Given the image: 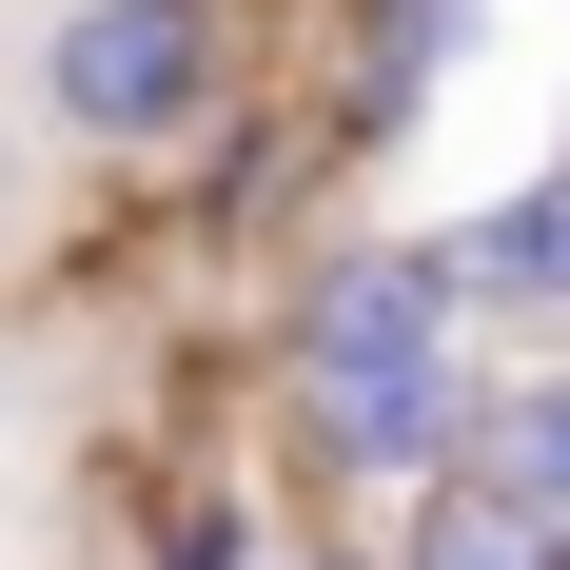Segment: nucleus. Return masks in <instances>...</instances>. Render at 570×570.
<instances>
[{
    "instance_id": "f257e3e1",
    "label": "nucleus",
    "mask_w": 570,
    "mask_h": 570,
    "mask_svg": "<svg viewBox=\"0 0 570 570\" xmlns=\"http://www.w3.org/2000/svg\"><path fill=\"white\" fill-rule=\"evenodd\" d=\"M472 413H492V315H472L453 236H315L276 295L295 472L354 492V512H413L433 472H472Z\"/></svg>"
},
{
    "instance_id": "f03ea898",
    "label": "nucleus",
    "mask_w": 570,
    "mask_h": 570,
    "mask_svg": "<svg viewBox=\"0 0 570 570\" xmlns=\"http://www.w3.org/2000/svg\"><path fill=\"white\" fill-rule=\"evenodd\" d=\"M236 99H256L236 79V0H59L40 20V118L79 158H197Z\"/></svg>"
},
{
    "instance_id": "7ed1b4c3",
    "label": "nucleus",
    "mask_w": 570,
    "mask_h": 570,
    "mask_svg": "<svg viewBox=\"0 0 570 570\" xmlns=\"http://www.w3.org/2000/svg\"><path fill=\"white\" fill-rule=\"evenodd\" d=\"M472 20H492V0H335V79H315V138H335V158H394L413 118L472 79Z\"/></svg>"
},
{
    "instance_id": "20e7f679",
    "label": "nucleus",
    "mask_w": 570,
    "mask_h": 570,
    "mask_svg": "<svg viewBox=\"0 0 570 570\" xmlns=\"http://www.w3.org/2000/svg\"><path fill=\"white\" fill-rule=\"evenodd\" d=\"M315 158H335V138H315L295 99H236L217 138L177 158V236H197V256H256V236H276L295 197H315Z\"/></svg>"
},
{
    "instance_id": "39448f33",
    "label": "nucleus",
    "mask_w": 570,
    "mask_h": 570,
    "mask_svg": "<svg viewBox=\"0 0 570 570\" xmlns=\"http://www.w3.org/2000/svg\"><path fill=\"white\" fill-rule=\"evenodd\" d=\"M453 276H472L492 335H551L570 354V158L512 177V197H472V217H453Z\"/></svg>"
},
{
    "instance_id": "423d86ee",
    "label": "nucleus",
    "mask_w": 570,
    "mask_h": 570,
    "mask_svg": "<svg viewBox=\"0 0 570 570\" xmlns=\"http://www.w3.org/2000/svg\"><path fill=\"white\" fill-rule=\"evenodd\" d=\"M472 472H492L512 512H551V531H570V354L492 374V413H472Z\"/></svg>"
},
{
    "instance_id": "0eeeda50",
    "label": "nucleus",
    "mask_w": 570,
    "mask_h": 570,
    "mask_svg": "<svg viewBox=\"0 0 570 570\" xmlns=\"http://www.w3.org/2000/svg\"><path fill=\"white\" fill-rule=\"evenodd\" d=\"M394 570H551V512H512L492 472H433L394 512Z\"/></svg>"
},
{
    "instance_id": "6e6552de",
    "label": "nucleus",
    "mask_w": 570,
    "mask_h": 570,
    "mask_svg": "<svg viewBox=\"0 0 570 570\" xmlns=\"http://www.w3.org/2000/svg\"><path fill=\"white\" fill-rule=\"evenodd\" d=\"M138 570H276V531H256V492H177L138 531Z\"/></svg>"
},
{
    "instance_id": "1a4fd4ad",
    "label": "nucleus",
    "mask_w": 570,
    "mask_h": 570,
    "mask_svg": "<svg viewBox=\"0 0 570 570\" xmlns=\"http://www.w3.org/2000/svg\"><path fill=\"white\" fill-rule=\"evenodd\" d=\"M276 570H394V531H335V551H276Z\"/></svg>"
},
{
    "instance_id": "9d476101",
    "label": "nucleus",
    "mask_w": 570,
    "mask_h": 570,
    "mask_svg": "<svg viewBox=\"0 0 570 570\" xmlns=\"http://www.w3.org/2000/svg\"><path fill=\"white\" fill-rule=\"evenodd\" d=\"M551 570H570V531H551Z\"/></svg>"
}]
</instances>
